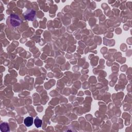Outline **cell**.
<instances>
[{"label":"cell","mask_w":132,"mask_h":132,"mask_svg":"<svg viewBox=\"0 0 132 132\" xmlns=\"http://www.w3.org/2000/svg\"><path fill=\"white\" fill-rule=\"evenodd\" d=\"M10 23L12 27H18L22 23V20L20 17L15 14H11L9 17Z\"/></svg>","instance_id":"6da1fadb"},{"label":"cell","mask_w":132,"mask_h":132,"mask_svg":"<svg viewBox=\"0 0 132 132\" xmlns=\"http://www.w3.org/2000/svg\"><path fill=\"white\" fill-rule=\"evenodd\" d=\"M0 129L2 132H7L10 131L9 126L8 123L6 122L2 123L1 125H0Z\"/></svg>","instance_id":"277c9868"},{"label":"cell","mask_w":132,"mask_h":132,"mask_svg":"<svg viewBox=\"0 0 132 132\" xmlns=\"http://www.w3.org/2000/svg\"><path fill=\"white\" fill-rule=\"evenodd\" d=\"M36 12L33 9H30L24 13V16L26 20L33 21L35 19Z\"/></svg>","instance_id":"7a4b0ae2"},{"label":"cell","mask_w":132,"mask_h":132,"mask_svg":"<svg viewBox=\"0 0 132 132\" xmlns=\"http://www.w3.org/2000/svg\"><path fill=\"white\" fill-rule=\"evenodd\" d=\"M33 122H34V119H33V118L32 117H26L24 120V124L27 127L31 126L33 124Z\"/></svg>","instance_id":"3957f363"},{"label":"cell","mask_w":132,"mask_h":132,"mask_svg":"<svg viewBox=\"0 0 132 132\" xmlns=\"http://www.w3.org/2000/svg\"><path fill=\"white\" fill-rule=\"evenodd\" d=\"M34 124L35 125L36 127L39 128V127H40L42 126V121L40 119H39V117H36L35 119L34 120Z\"/></svg>","instance_id":"5b68a950"}]
</instances>
